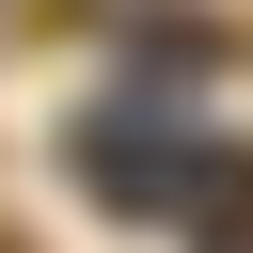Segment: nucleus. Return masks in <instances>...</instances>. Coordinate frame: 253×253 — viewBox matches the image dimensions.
Returning <instances> with one entry per match:
<instances>
[{
    "instance_id": "2",
    "label": "nucleus",
    "mask_w": 253,
    "mask_h": 253,
    "mask_svg": "<svg viewBox=\"0 0 253 253\" xmlns=\"http://www.w3.org/2000/svg\"><path fill=\"white\" fill-rule=\"evenodd\" d=\"M190 221H206L221 253H253V158H237V142H206V158H190Z\"/></svg>"
},
{
    "instance_id": "1",
    "label": "nucleus",
    "mask_w": 253,
    "mask_h": 253,
    "mask_svg": "<svg viewBox=\"0 0 253 253\" xmlns=\"http://www.w3.org/2000/svg\"><path fill=\"white\" fill-rule=\"evenodd\" d=\"M190 158H206V142H174L158 111H95V126H79V190H95V206H190Z\"/></svg>"
}]
</instances>
